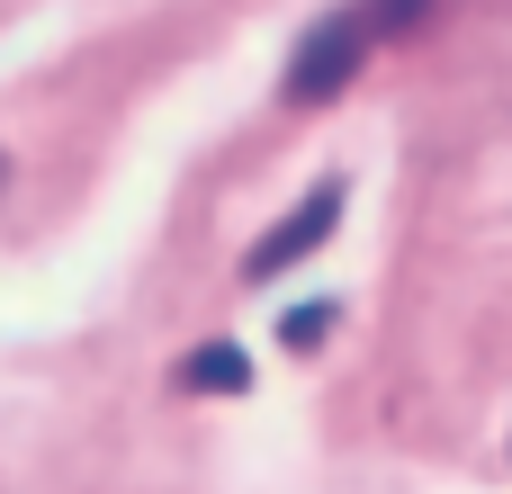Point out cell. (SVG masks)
Listing matches in <instances>:
<instances>
[{
	"label": "cell",
	"mask_w": 512,
	"mask_h": 494,
	"mask_svg": "<svg viewBox=\"0 0 512 494\" xmlns=\"http://www.w3.org/2000/svg\"><path fill=\"white\" fill-rule=\"evenodd\" d=\"M171 378H180L189 396H243V387H252V351H243V342H198Z\"/></svg>",
	"instance_id": "cell-3"
},
{
	"label": "cell",
	"mask_w": 512,
	"mask_h": 494,
	"mask_svg": "<svg viewBox=\"0 0 512 494\" xmlns=\"http://www.w3.org/2000/svg\"><path fill=\"white\" fill-rule=\"evenodd\" d=\"M342 198H351V180H315V189H306V207H288V216H279V225L243 252V279H252V288H270L288 261H306V252L342 225Z\"/></svg>",
	"instance_id": "cell-2"
},
{
	"label": "cell",
	"mask_w": 512,
	"mask_h": 494,
	"mask_svg": "<svg viewBox=\"0 0 512 494\" xmlns=\"http://www.w3.org/2000/svg\"><path fill=\"white\" fill-rule=\"evenodd\" d=\"M333 324H342V306H288V315H279V342H288V351H315Z\"/></svg>",
	"instance_id": "cell-4"
},
{
	"label": "cell",
	"mask_w": 512,
	"mask_h": 494,
	"mask_svg": "<svg viewBox=\"0 0 512 494\" xmlns=\"http://www.w3.org/2000/svg\"><path fill=\"white\" fill-rule=\"evenodd\" d=\"M423 9H432V0H369L360 18H369V36H396V27H414Z\"/></svg>",
	"instance_id": "cell-5"
},
{
	"label": "cell",
	"mask_w": 512,
	"mask_h": 494,
	"mask_svg": "<svg viewBox=\"0 0 512 494\" xmlns=\"http://www.w3.org/2000/svg\"><path fill=\"white\" fill-rule=\"evenodd\" d=\"M360 54H369V18H360V9L315 18V27L297 36V54H288V99H297V108H324L333 90H351Z\"/></svg>",
	"instance_id": "cell-1"
}]
</instances>
